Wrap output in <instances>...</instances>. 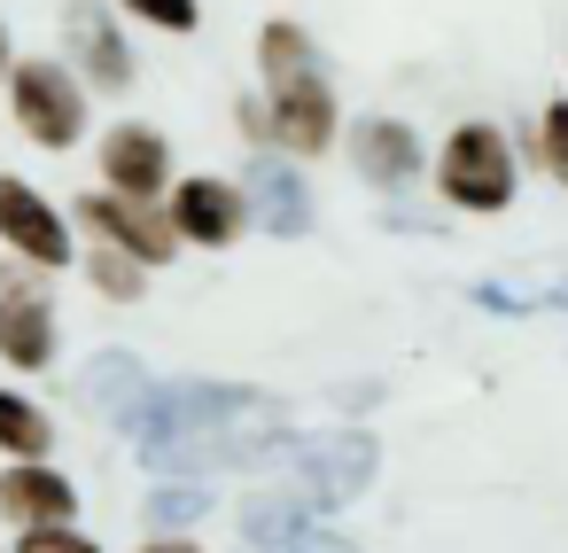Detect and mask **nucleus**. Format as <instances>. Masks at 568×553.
Segmentation results:
<instances>
[{
	"label": "nucleus",
	"instance_id": "nucleus-1",
	"mask_svg": "<svg viewBox=\"0 0 568 553\" xmlns=\"http://www.w3.org/2000/svg\"><path fill=\"white\" fill-rule=\"evenodd\" d=\"M118 429L164 475H211L281 452V405L250 382H149Z\"/></svg>",
	"mask_w": 568,
	"mask_h": 553
},
{
	"label": "nucleus",
	"instance_id": "nucleus-2",
	"mask_svg": "<svg viewBox=\"0 0 568 553\" xmlns=\"http://www.w3.org/2000/svg\"><path fill=\"white\" fill-rule=\"evenodd\" d=\"M436 188L459 211H506L514 203V149L498 125H459L436 157Z\"/></svg>",
	"mask_w": 568,
	"mask_h": 553
},
{
	"label": "nucleus",
	"instance_id": "nucleus-3",
	"mask_svg": "<svg viewBox=\"0 0 568 553\" xmlns=\"http://www.w3.org/2000/svg\"><path fill=\"white\" fill-rule=\"evenodd\" d=\"M281 452L296 460V483H304L312 514H327V506H351V499H366V483H374V467H382V444H374L366 429L304 436V444H281Z\"/></svg>",
	"mask_w": 568,
	"mask_h": 553
},
{
	"label": "nucleus",
	"instance_id": "nucleus-4",
	"mask_svg": "<svg viewBox=\"0 0 568 553\" xmlns=\"http://www.w3.org/2000/svg\"><path fill=\"white\" fill-rule=\"evenodd\" d=\"M9 94H17V125H24L40 149H71V141H79L87 94H79V79H71L63 63H24Z\"/></svg>",
	"mask_w": 568,
	"mask_h": 553
},
{
	"label": "nucleus",
	"instance_id": "nucleus-5",
	"mask_svg": "<svg viewBox=\"0 0 568 553\" xmlns=\"http://www.w3.org/2000/svg\"><path fill=\"white\" fill-rule=\"evenodd\" d=\"M87 227H94L110 250H125L133 265H164V258L180 250L172 219H164L156 203H133V195H87Z\"/></svg>",
	"mask_w": 568,
	"mask_h": 553
},
{
	"label": "nucleus",
	"instance_id": "nucleus-6",
	"mask_svg": "<svg viewBox=\"0 0 568 553\" xmlns=\"http://www.w3.org/2000/svg\"><path fill=\"white\" fill-rule=\"evenodd\" d=\"M0 242L24 250L32 265H71V227H63V219L48 211V195L24 188V180H0Z\"/></svg>",
	"mask_w": 568,
	"mask_h": 553
},
{
	"label": "nucleus",
	"instance_id": "nucleus-7",
	"mask_svg": "<svg viewBox=\"0 0 568 553\" xmlns=\"http://www.w3.org/2000/svg\"><path fill=\"white\" fill-rule=\"evenodd\" d=\"M265 133H273L281 149H296V157L335 149V94H327V79L312 71V79L273 87V118H265Z\"/></svg>",
	"mask_w": 568,
	"mask_h": 553
},
{
	"label": "nucleus",
	"instance_id": "nucleus-8",
	"mask_svg": "<svg viewBox=\"0 0 568 553\" xmlns=\"http://www.w3.org/2000/svg\"><path fill=\"white\" fill-rule=\"evenodd\" d=\"M102 180H110V195L156 203V188H172V149H164V133H149V125H110V141H102Z\"/></svg>",
	"mask_w": 568,
	"mask_h": 553
},
{
	"label": "nucleus",
	"instance_id": "nucleus-9",
	"mask_svg": "<svg viewBox=\"0 0 568 553\" xmlns=\"http://www.w3.org/2000/svg\"><path fill=\"white\" fill-rule=\"evenodd\" d=\"M164 219H172V234H180V242L226 250V242L242 234V188H234V180H211V172H203V180H180Z\"/></svg>",
	"mask_w": 568,
	"mask_h": 553
},
{
	"label": "nucleus",
	"instance_id": "nucleus-10",
	"mask_svg": "<svg viewBox=\"0 0 568 553\" xmlns=\"http://www.w3.org/2000/svg\"><path fill=\"white\" fill-rule=\"evenodd\" d=\"M63 40L87 63V87H102V94H125L133 87V56H125V40H118V24H110L102 0H71V9H63Z\"/></svg>",
	"mask_w": 568,
	"mask_h": 553
},
{
	"label": "nucleus",
	"instance_id": "nucleus-11",
	"mask_svg": "<svg viewBox=\"0 0 568 553\" xmlns=\"http://www.w3.org/2000/svg\"><path fill=\"white\" fill-rule=\"evenodd\" d=\"M0 514H9L17 530H48V522H71L79 514V491L48 460H17L9 475H0Z\"/></svg>",
	"mask_w": 568,
	"mask_h": 553
},
{
	"label": "nucleus",
	"instance_id": "nucleus-12",
	"mask_svg": "<svg viewBox=\"0 0 568 553\" xmlns=\"http://www.w3.org/2000/svg\"><path fill=\"white\" fill-rule=\"evenodd\" d=\"M242 219H257L265 234H312V188L288 164L257 157L250 180H242Z\"/></svg>",
	"mask_w": 568,
	"mask_h": 553
},
{
	"label": "nucleus",
	"instance_id": "nucleus-13",
	"mask_svg": "<svg viewBox=\"0 0 568 553\" xmlns=\"http://www.w3.org/2000/svg\"><path fill=\"white\" fill-rule=\"evenodd\" d=\"M351 157H358V172H366L374 188H413V172H420V133L397 125V118H366V125L351 133Z\"/></svg>",
	"mask_w": 568,
	"mask_h": 553
},
{
	"label": "nucleus",
	"instance_id": "nucleus-14",
	"mask_svg": "<svg viewBox=\"0 0 568 553\" xmlns=\"http://www.w3.org/2000/svg\"><path fill=\"white\" fill-rule=\"evenodd\" d=\"M0 351H9V366H48L55 359V312L40 296H17V304H0Z\"/></svg>",
	"mask_w": 568,
	"mask_h": 553
},
{
	"label": "nucleus",
	"instance_id": "nucleus-15",
	"mask_svg": "<svg viewBox=\"0 0 568 553\" xmlns=\"http://www.w3.org/2000/svg\"><path fill=\"white\" fill-rule=\"evenodd\" d=\"M141 390H149V366H141L133 351H94V359H87V405H94V413L125 421Z\"/></svg>",
	"mask_w": 568,
	"mask_h": 553
},
{
	"label": "nucleus",
	"instance_id": "nucleus-16",
	"mask_svg": "<svg viewBox=\"0 0 568 553\" xmlns=\"http://www.w3.org/2000/svg\"><path fill=\"white\" fill-rule=\"evenodd\" d=\"M312 522V499L304 491H257V499H242V537L265 553V545H281V537H296Z\"/></svg>",
	"mask_w": 568,
	"mask_h": 553
},
{
	"label": "nucleus",
	"instance_id": "nucleus-17",
	"mask_svg": "<svg viewBox=\"0 0 568 553\" xmlns=\"http://www.w3.org/2000/svg\"><path fill=\"white\" fill-rule=\"evenodd\" d=\"M48 444H55L48 413H40L32 398H17V390H0V452H17V460H48Z\"/></svg>",
	"mask_w": 568,
	"mask_h": 553
},
{
	"label": "nucleus",
	"instance_id": "nucleus-18",
	"mask_svg": "<svg viewBox=\"0 0 568 553\" xmlns=\"http://www.w3.org/2000/svg\"><path fill=\"white\" fill-rule=\"evenodd\" d=\"M257 63H265V87L312 79V40H304L296 24H265V32H257Z\"/></svg>",
	"mask_w": 568,
	"mask_h": 553
},
{
	"label": "nucleus",
	"instance_id": "nucleus-19",
	"mask_svg": "<svg viewBox=\"0 0 568 553\" xmlns=\"http://www.w3.org/2000/svg\"><path fill=\"white\" fill-rule=\"evenodd\" d=\"M203 514H211V483H195V475H172L149 491V530H187Z\"/></svg>",
	"mask_w": 568,
	"mask_h": 553
},
{
	"label": "nucleus",
	"instance_id": "nucleus-20",
	"mask_svg": "<svg viewBox=\"0 0 568 553\" xmlns=\"http://www.w3.org/2000/svg\"><path fill=\"white\" fill-rule=\"evenodd\" d=\"M483 312H537V304H568V281H475Z\"/></svg>",
	"mask_w": 568,
	"mask_h": 553
},
{
	"label": "nucleus",
	"instance_id": "nucleus-21",
	"mask_svg": "<svg viewBox=\"0 0 568 553\" xmlns=\"http://www.w3.org/2000/svg\"><path fill=\"white\" fill-rule=\"evenodd\" d=\"M87 273H94V289H102V296H118V304H133V296L149 289V273H141L125 250H87Z\"/></svg>",
	"mask_w": 568,
	"mask_h": 553
},
{
	"label": "nucleus",
	"instance_id": "nucleus-22",
	"mask_svg": "<svg viewBox=\"0 0 568 553\" xmlns=\"http://www.w3.org/2000/svg\"><path fill=\"white\" fill-rule=\"evenodd\" d=\"M537 149H545V172L568 188V102H552V110H545V125H537Z\"/></svg>",
	"mask_w": 568,
	"mask_h": 553
},
{
	"label": "nucleus",
	"instance_id": "nucleus-23",
	"mask_svg": "<svg viewBox=\"0 0 568 553\" xmlns=\"http://www.w3.org/2000/svg\"><path fill=\"white\" fill-rule=\"evenodd\" d=\"M133 17H149V24H164V32H195L203 24V9L195 0H125Z\"/></svg>",
	"mask_w": 568,
	"mask_h": 553
},
{
	"label": "nucleus",
	"instance_id": "nucleus-24",
	"mask_svg": "<svg viewBox=\"0 0 568 553\" xmlns=\"http://www.w3.org/2000/svg\"><path fill=\"white\" fill-rule=\"evenodd\" d=\"M17 553H102L94 537H79L71 522H48V530H24V545Z\"/></svg>",
	"mask_w": 568,
	"mask_h": 553
},
{
	"label": "nucleus",
	"instance_id": "nucleus-25",
	"mask_svg": "<svg viewBox=\"0 0 568 553\" xmlns=\"http://www.w3.org/2000/svg\"><path fill=\"white\" fill-rule=\"evenodd\" d=\"M265 553H358V545L335 537V530H312V522H304L296 537H281V545H265Z\"/></svg>",
	"mask_w": 568,
	"mask_h": 553
},
{
	"label": "nucleus",
	"instance_id": "nucleus-26",
	"mask_svg": "<svg viewBox=\"0 0 568 553\" xmlns=\"http://www.w3.org/2000/svg\"><path fill=\"white\" fill-rule=\"evenodd\" d=\"M141 553H203V545H187V537H149Z\"/></svg>",
	"mask_w": 568,
	"mask_h": 553
},
{
	"label": "nucleus",
	"instance_id": "nucleus-27",
	"mask_svg": "<svg viewBox=\"0 0 568 553\" xmlns=\"http://www.w3.org/2000/svg\"><path fill=\"white\" fill-rule=\"evenodd\" d=\"M0 79H9V32H0Z\"/></svg>",
	"mask_w": 568,
	"mask_h": 553
}]
</instances>
